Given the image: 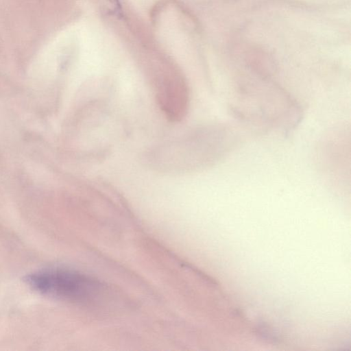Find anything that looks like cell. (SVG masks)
<instances>
[{"label": "cell", "mask_w": 351, "mask_h": 351, "mask_svg": "<svg viewBox=\"0 0 351 351\" xmlns=\"http://www.w3.org/2000/svg\"><path fill=\"white\" fill-rule=\"evenodd\" d=\"M27 282L45 295L69 301H83L94 295L98 285L87 277L68 270L51 269L30 274Z\"/></svg>", "instance_id": "1"}, {"label": "cell", "mask_w": 351, "mask_h": 351, "mask_svg": "<svg viewBox=\"0 0 351 351\" xmlns=\"http://www.w3.org/2000/svg\"><path fill=\"white\" fill-rule=\"evenodd\" d=\"M116 8L117 10L120 8V3L119 0H109Z\"/></svg>", "instance_id": "2"}]
</instances>
